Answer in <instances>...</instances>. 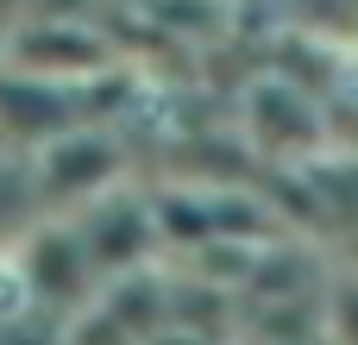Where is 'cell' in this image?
<instances>
[{"instance_id":"3","label":"cell","mask_w":358,"mask_h":345,"mask_svg":"<svg viewBox=\"0 0 358 345\" xmlns=\"http://www.w3.org/2000/svg\"><path fill=\"white\" fill-rule=\"evenodd\" d=\"M31 163H38L44 207H57L63 220L82 214L88 201L113 195V182H120V151H113V138L82 132V126H69V132H57L50 145H38Z\"/></svg>"},{"instance_id":"5","label":"cell","mask_w":358,"mask_h":345,"mask_svg":"<svg viewBox=\"0 0 358 345\" xmlns=\"http://www.w3.org/2000/svg\"><path fill=\"white\" fill-rule=\"evenodd\" d=\"M321 314H327V339L334 345H358V277L327 289V308Z\"/></svg>"},{"instance_id":"4","label":"cell","mask_w":358,"mask_h":345,"mask_svg":"<svg viewBox=\"0 0 358 345\" xmlns=\"http://www.w3.org/2000/svg\"><path fill=\"white\" fill-rule=\"evenodd\" d=\"M6 69L13 75H31V82H57V88H76L88 75L107 69V50L94 31L69 25V19H31L6 38Z\"/></svg>"},{"instance_id":"1","label":"cell","mask_w":358,"mask_h":345,"mask_svg":"<svg viewBox=\"0 0 358 345\" xmlns=\"http://www.w3.org/2000/svg\"><path fill=\"white\" fill-rule=\"evenodd\" d=\"M13 264H19V283L31 295V308L44 321H57V333L76 314H88L101 302V289H107L94 258H88V245H82V233H76V220H63V214L44 220L38 233H25L13 245Z\"/></svg>"},{"instance_id":"2","label":"cell","mask_w":358,"mask_h":345,"mask_svg":"<svg viewBox=\"0 0 358 345\" xmlns=\"http://www.w3.org/2000/svg\"><path fill=\"white\" fill-rule=\"evenodd\" d=\"M69 220H76V233H82V245H88L101 283L138 277V270L151 264V251L164 245V220H157V207H145V195H126V189L88 201V207L69 214Z\"/></svg>"}]
</instances>
